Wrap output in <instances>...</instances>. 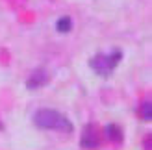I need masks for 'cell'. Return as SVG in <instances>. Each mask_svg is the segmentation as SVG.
Returning a JSON list of instances; mask_svg holds the SVG:
<instances>
[{
	"instance_id": "cell-6",
	"label": "cell",
	"mask_w": 152,
	"mask_h": 150,
	"mask_svg": "<svg viewBox=\"0 0 152 150\" xmlns=\"http://www.w3.org/2000/svg\"><path fill=\"white\" fill-rule=\"evenodd\" d=\"M71 28H72V20H71V17H61V19H58V22H56V30H58L59 33H69Z\"/></svg>"
},
{
	"instance_id": "cell-4",
	"label": "cell",
	"mask_w": 152,
	"mask_h": 150,
	"mask_svg": "<svg viewBox=\"0 0 152 150\" xmlns=\"http://www.w3.org/2000/svg\"><path fill=\"white\" fill-rule=\"evenodd\" d=\"M95 126H87L83 130V135H82V146L83 148H96L98 143H100V137L95 133Z\"/></svg>"
},
{
	"instance_id": "cell-5",
	"label": "cell",
	"mask_w": 152,
	"mask_h": 150,
	"mask_svg": "<svg viewBox=\"0 0 152 150\" xmlns=\"http://www.w3.org/2000/svg\"><path fill=\"white\" fill-rule=\"evenodd\" d=\"M104 133H106V137L110 141H113V143H119V141L123 139V133H121L119 126H115V124H108L104 128Z\"/></svg>"
},
{
	"instance_id": "cell-3",
	"label": "cell",
	"mask_w": 152,
	"mask_h": 150,
	"mask_svg": "<svg viewBox=\"0 0 152 150\" xmlns=\"http://www.w3.org/2000/svg\"><path fill=\"white\" fill-rule=\"evenodd\" d=\"M47 82H48V72L45 71V69H35L28 76L26 87L28 89H39V87H43L45 84H47Z\"/></svg>"
},
{
	"instance_id": "cell-7",
	"label": "cell",
	"mask_w": 152,
	"mask_h": 150,
	"mask_svg": "<svg viewBox=\"0 0 152 150\" xmlns=\"http://www.w3.org/2000/svg\"><path fill=\"white\" fill-rule=\"evenodd\" d=\"M139 115L143 121H150V100H143L139 108Z\"/></svg>"
},
{
	"instance_id": "cell-1",
	"label": "cell",
	"mask_w": 152,
	"mask_h": 150,
	"mask_svg": "<svg viewBox=\"0 0 152 150\" xmlns=\"http://www.w3.org/2000/svg\"><path fill=\"white\" fill-rule=\"evenodd\" d=\"M34 124L41 130H52V132H72V122L63 113L50 108H41L34 113Z\"/></svg>"
},
{
	"instance_id": "cell-2",
	"label": "cell",
	"mask_w": 152,
	"mask_h": 150,
	"mask_svg": "<svg viewBox=\"0 0 152 150\" xmlns=\"http://www.w3.org/2000/svg\"><path fill=\"white\" fill-rule=\"evenodd\" d=\"M123 59V52L119 48H113L111 52H98L89 59V67L93 69L98 76L108 78L113 74V71L117 69L119 61Z\"/></svg>"
}]
</instances>
